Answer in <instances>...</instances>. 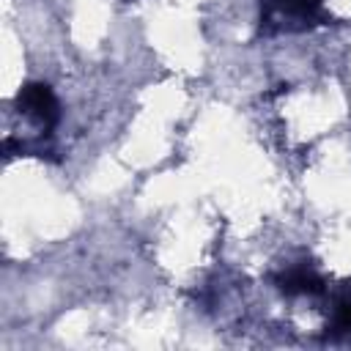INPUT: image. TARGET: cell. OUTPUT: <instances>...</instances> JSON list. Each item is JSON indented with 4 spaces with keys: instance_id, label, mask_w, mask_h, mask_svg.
Here are the masks:
<instances>
[{
    "instance_id": "cell-1",
    "label": "cell",
    "mask_w": 351,
    "mask_h": 351,
    "mask_svg": "<svg viewBox=\"0 0 351 351\" xmlns=\"http://www.w3.org/2000/svg\"><path fill=\"white\" fill-rule=\"evenodd\" d=\"M16 110L22 115H27L30 121H36L44 129H52L58 123V99L52 93V88L47 82H25L14 99Z\"/></svg>"
},
{
    "instance_id": "cell-2",
    "label": "cell",
    "mask_w": 351,
    "mask_h": 351,
    "mask_svg": "<svg viewBox=\"0 0 351 351\" xmlns=\"http://www.w3.org/2000/svg\"><path fill=\"white\" fill-rule=\"evenodd\" d=\"M277 288L288 296H299V293H321L324 291V280L321 274H315L310 266H293L282 274L274 277Z\"/></svg>"
},
{
    "instance_id": "cell-3",
    "label": "cell",
    "mask_w": 351,
    "mask_h": 351,
    "mask_svg": "<svg viewBox=\"0 0 351 351\" xmlns=\"http://www.w3.org/2000/svg\"><path fill=\"white\" fill-rule=\"evenodd\" d=\"M329 335L340 337V335H351V288L340 291L335 296L332 304V318H329Z\"/></svg>"
},
{
    "instance_id": "cell-4",
    "label": "cell",
    "mask_w": 351,
    "mask_h": 351,
    "mask_svg": "<svg viewBox=\"0 0 351 351\" xmlns=\"http://www.w3.org/2000/svg\"><path fill=\"white\" fill-rule=\"evenodd\" d=\"M271 8L282 16H293V19H315L321 11V0H269Z\"/></svg>"
}]
</instances>
